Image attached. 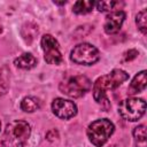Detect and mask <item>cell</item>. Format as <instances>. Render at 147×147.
Wrapping results in <instances>:
<instances>
[{
    "label": "cell",
    "mask_w": 147,
    "mask_h": 147,
    "mask_svg": "<svg viewBox=\"0 0 147 147\" xmlns=\"http://www.w3.org/2000/svg\"><path fill=\"white\" fill-rule=\"evenodd\" d=\"M127 78H129V75L121 69H114L110 74L99 77L93 85L94 100L98 103L107 105V107H108L109 102H108V98H107V92L117 88Z\"/></svg>",
    "instance_id": "obj_1"
},
{
    "label": "cell",
    "mask_w": 147,
    "mask_h": 147,
    "mask_svg": "<svg viewBox=\"0 0 147 147\" xmlns=\"http://www.w3.org/2000/svg\"><path fill=\"white\" fill-rule=\"evenodd\" d=\"M31 133L30 125L24 121H13L7 124L2 138V147H24Z\"/></svg>",
    "instance_id": "obj_2"
},
{
    "label": "cell",
    "mask_w": 147,
    "mask_h": 147,
    "mask_svg": "<svg viewBox=\"0 0 147 147\" xmlns=\"http://www.w3.org/2000/svg\"><path fill=\"white\" fill-rule=\"evenodd\" d=\"M114 130H115L114 124L109 119L107 118L96 119L88 125L87 137L94 146L101 147L108 141L110 136L114 133Z\"/></svg>",
    "instance_id": "obj_3"
},
{
    "label": "cell",
    "mask_w": 147,
    "mask_h": 147,
    "mask_svg": "<svg viewBox=\"0 0 147 147\" xmlns=\"http://www.w3.org/2000/svg\"><path fill=\"white\" fill-rule=\"evenodd\" d=\"M92 86L91 80L83 75L67 77L60 84V91L71 98H80L90 91Z\"/></svg>",
    "instance_id": "obj_4"
},
{
    "label": "cell",
    "mask_w": 147,
    "mask_h": 147,
    "mask_svg": "<svg viewBox=\"0 0 147 147\" xmlns=\"http://www.w3.org/2000/svg\"><path fill=\"white\" fill-rule=\"evenodd\" d=\"M146 110V102L142 99L129 98L123 100L118 106L119 115L130 122H136L140 119Z\"/></svg>",
    "instance_id": "obj_5"
},
{
    "label": "cell",
    "mask_w": 147,
    "mask_h": 147,
    "mask_svg": "<svg viewBox=\"0 0 147 147\" xmlns=\"http://www.w3.org/2000/svg\"><path fill=\"white\" fill-rule=\"evenodd\" d=\"M99 51L91 44L83 42L74 47L70 54L72 62L83 65H92L99 60Z\"/></svg>",
    "instance_id": "obj_6"
},
{
    "label": "cell",
    "mask_w": 147,
    "mask_h": 147,
    "mask_svg": "<svg viewBox=\"0 0 147 147\" xmlns=\"http://www.w3.org/2000/svg\"><path fill=\"white\" fill-rule=\"evenodd\" d=\"M41 48L44 51L45 61L49 64H60L62 62V54L57 40L51 34H45L41 38Z\"/></svg>",
    "instance_id": "obj_7"
},
{
    "label": "cell",
    "mask_w": 147,
    "mask_h": 147,
    "mask_svg": "<svg viewBox=\"0 0 147 147\" xmlns=\"http://www.w3.org/2000/svg\"><path fill=\"white\" fill-rule=\"evenodd\" d=\"M52 110L59 118L69 119L77 114V106L74 101L56 98L52 102Z\"/></svg>",
    "instance_id": "obj_8"
},
{
    "label": "cell",
    "mask_w": 147,
    "mask_h": 147,
    "mask_svg": "<svg viewBox=\"0 0 147 147\" xmlns=\"http://www.w3.org/2000/svg\"><path fill=\"white\" fill-rule=\"evenodd\" d=\"M125 18V13L123 10H116L111 11L106 16V21L103 24L105 32L108 34H114L119 31L122 28V24Z\"/></svg>",
    "instance_id": "obj_9"
},
{
    "label": "cell",
    "mask_w": 147,
    "mask_h": 147,
    "mask_svg": "<svg viewBox=\"0 0 147 147\" xmlns=\"http://www.w3.org/2000/svg\"><path fill=\"white\" fill-rule=\"evenodd\" d=\"M146 85H147V72H146V70H142L139 74H137L134 76V78L132 79V82L127 88V93L130 95L140 93L146 88Z\"/></svg>",
    "instance_id": "obj_10"
},
{
    "label": "cell",
    "mask_w": 147,
    "mask_h": 147,
    "mask_svg": "<svg viewBox=\"0 0 147 147\" xmlns=\"http://www.w3.org/2000/svg\"><path fill=\"white\" fill-rule=\"evenodd\" d=\"M14 64L17 67V68H21V69H32L36 64H37V60L36 57L30 54V53H24L22 55H20L18 57L15 59L14 61Z\"/></svg>",
    "instance_id": "obj_11"
},
{
    "label": "cell",
    "mask_w": 147,
    "mask_h": 147,
    "mask_svg": "<svg viewBox=\"0 0 147 147\" xmlns=\"http://www.w3.org/2000/svg\"><path fill=\"white\" fill-rule=\"evenodd\" d=\"M147 134H146V126L144 124L138 125L133 130V139L137 147H146L147 145Z\"/></svg>",
    "instance_id": "obj_12"
},
{
    "label": "cell",
    "mask_w": 147,
    "mask_h": 147,
    "mask_svg": "<svg viewBox=\"0 0 147 147\" xmlns=\"http://www.w3.org/2000/svg\"><path fill=\"white\" fill-rule=\"evenodd\" d=\"M40 107V101L39 99L34 96H25L21 101V109L25 113H33Z\"/></svg>",
    "instance_id": "obj_13"
},
{
    "label": "cell",
    "mask_w": 147,
    "mask_h": 147,
    "mask_svg": "<svg viewBox=\"0 0 147 147\" xmlns=\"http://www.w3.org/2000/svg\"><path fill=\"white\" fill-rule=\"evenodd\" d=\"M94 5H95V2L91 1V0H79V1L75 2L72 10H74V13L79 14V15L87 14V13L92 11V8Z\"/></svg>",
    "instance_id": "obj_14"
},
{
    "label": "cell",
    "mask_w": 147,
    "mask_h": 147,
    "mask_svg": "<svg viewBox=\"0 0 147 147\" xmlns=\"http://www.w3.org/2000/svg\"><path fill=\"white\" fill-rule=\"evenodd\" d=\"M136 24L144 34L147 33V10L146 9H142L141 11L138 13V15L136 16Z\"/></svg>",
    "instance_id": "obj_15"
},
{
    "label": "cell",
    "mask_w": 147,
    "mask_h": 147,
    "mask_svg": "<svg viewBox=\"0 0 147 147\" xmlns=\"http://www.w3.org/2000/svg\"><path fill=\"white\" fill-rule=\"evenodd\" d=\"M117 3H118L117 1H99V2H95V6L99 11H108L114 9Z\"/></svg>",
    "instance_id": "obj_16"
},
{
    "label": "cell",
    "mask_w": 147,
    "mask_h": 147,
    "mask_svg": "<svg viewBox=\"0 0 147 147\" xmlns=\"http://www.w3.org/2000/svg\"><path fill=\"white\" fill-rule=\"evenodd\" d=\"M137 55H138V52H137L136 49H129L127 52L124 53V55H123L124 59H123V60H124V61H131V60L136 59Z\"/></svg>",
    "instance_id": "obj_17"
},
{
    "label": "cell",
    "mask_w": 147,
    "mask_h": 147,
    "mask_svg": "<svg viewBox=\"0 0 147 147\" xmlns=\"http://www.w3.org/2000/svg\"><path fill=\"white\" fill-rule=\"evenodd\" d=\"M54 3H55V5H65L67 1H61V2H59V1H54Z\"/></svg>",
    "instance_id": "obj_18"
},
{
    "label": "cell",
    "mask_w": 147,
    "mask_h": 147,
    "mask_svg": "<svg viewBox=\"0 0 147 147\" xmlns=\"http://www.w3.org/2000/svg\"><path fill=\"white\" fill-rule=\"evenodd\" d=\"M110 147H117V146H116V145H113V146H110Z\"/></svg>",
    "instance_id": "obj_19"
},
{
    "label": "cell",
    "mask_w": 147,
    "mask_h": 147,
    "mask_svg": "<svg viewBox=\"0 0 147 147\" xmlns=\"http://www.w3.org/2000/svg\"><path fill=\"white\" fill-rule=\"evenodd\" d=\"M0 126H1V123H0Z\"/></svg>",
    "instance_id": "obj_20"
}]
</instances>
